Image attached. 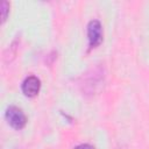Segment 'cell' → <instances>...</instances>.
Segmentation results:
<instances>
[{"instance_id":"1","label":"cell","mask_w":149,"mask_h":149,"mask_svg":"<svg viewBox=\"0 0 149 149\" xmlns=\"http://www.w3.org/2000/svg\"><path fill=\"white\" fill-rule=\"evenodd\" d=\"M5 116H6V120L8 121V123L15 129H21L27 123L26 114L22 112L21 108L16 107V106H9L6 109Z\"/></svg>"},{"instance_id":"2","label":"cell","mask_w":149,"mask_h":149,"mask_svg":"<svg viewBox=\"0 0 149 149\" xmlns=\"http://www.w3.org/2000/svg\"><path fill=\"white\" fill-rule=\"evenodd\" d=\"M87 37L88 43L92 48L100 44L102 40V27L98 20H91L87 24Z\"/></svg>"},{"instance_id":"3","label":"cell","mask_w":149,"mask_h":149,"mask_svg":"<svg viewBox=\"0 0 149 149\" xmlns=\"http://www.w3.org/2000/svg\"><path fill=\"white\" fill-rule=\"evenodd\" d=\"M41 87V80L36 76L27 77L22 83V92L27 97H35Z\"/></svg>"},{"instance_id":"4","label":"cell","mask_w":149,"mask_h":149,"mask_svg":"<svg viewBox=\"0 0 149 149\" xmlns=\"http://www.w3.org/2000/svg\"><path fill=\"white\" fill-rule=\"evenodd\" d=\"M0 12H1V22H5L9 12V3L6 0H2L0 3Z\"/></svg>"},{"instance_id":"5","label":"cell","mask_w":149,"mask_h":149,"mask_svg":"<svg viewBox=\"0 0 149 149\" xmlns=\"http://www.w3.org/2000/svg\"><path fill=\"white\" fill-rule=\"evenodd\" d=\"M74 149H94L91 144H87V143H84V144H79Z\"/></svg>"}]
</instances>
